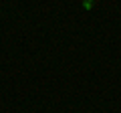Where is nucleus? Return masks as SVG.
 Masks as SVG:
<instances>
[{"label": "nucleus", "instance_id": "1", "mask_svg": "<svg viewBox=\"0 0 121 113\" xmlns=\"http://www.w3.org/2000/svg\"><path fill=\"white\" fill-rule=\"evenodd\" d=\"M83 6H85V10H91V8H93V0H85Z\"/></svg>", "mask_w": 121, "mask_h": 113}]
</instances>
